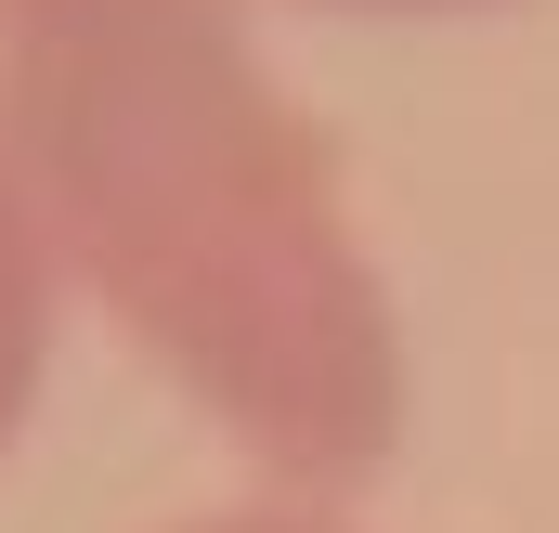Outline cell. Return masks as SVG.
<instances>
[{"mask_svg": "<svg viewBox=\"0 0 559 533\" xmlns=\"http://www.w3.org/2000/svg\"><path fill=\"white\" fill-rule=\"evenodd\" d=\"M0 156L39 261L195 403L261 495H352L404 442V312L261 0H0Z\"/></svg>", "mask_w": 559, "mask_h": 533, "instance_id": "obj_1", "label": "cell"}, {"mask_svg": "<svg viewBox=\"0 0 559 533\" xmlns=\"http://www.w3.org/2000/svg\"><path fill=\"white\" fill-rule=\"evenodd\" d=\"M52 325H66V286H52V261H39V222H26V196H13V156H0V455H13L26 416H39Z\"/></svg>", "mask_w": 559, "mask_h": 533, "instance_id": "obj_2", "label": "cell"}, {"mask_svg": "<svg viewBox=\"0 0 559 533\" xmlns=\"http://www.w3.org/2000/svg\"><path fill=\"white\" fill-rule=\"evenodd\" d=\"M156 533H365V521H338L325 495H235V508H195V521H156Z\"/></svg>", "mask_w": 559, "mask_h": 533, "instance_id": "obj_3", "label": "cell"}, {"mask_svg": "<svg viewBox=\"0 0 559 533\" xmlns=\"http://www.w3.org/2000/svg\"><path fill=\"white\" fill-rule=\"evenodd\" d=\"M352 13H455V0H352Z\"/></svg>", "mask_w": 559, "mask_h": 533, "instance_id": "obj_4", "label": "cell"}]
</instances>
